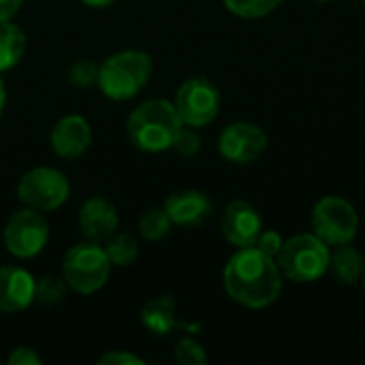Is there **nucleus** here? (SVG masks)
<instances>
[{
  "label": "nucleus",
  "instance_id": "2",
  "mask_svg": "<svg viewBox=\"0 0 365 365\" xmlns=\"http://www.w3.org/2000/svg\"><path fill=\"white\" fill-rule=\"evenodd\" d=\"M184 122L175 105L167 98H150L126 118V137L133 148L158 154L173 148Z\"/></svg>",
  "mask_w": 365,
  "mask_h": 365
},
{
  "label": "nucleus",
  "instance_id": "19",
  "mask_svg": "<svg viewBox=\"0 0 365 365\" xmlns=\"http://www.w3.org/2000/svg\"><path fill=\"white\" fill-rule=\"evenodd\" d=\"M103 244H105V252H107V257H109V261H111L113 267H128L139 257V242L130 233L115 231Z\"/></svg>",
  "mask_w": 365,
  "mask_h": 365
},
{
  "label": "nucleus",
  "instance_id": "30",
  "mask_svg": "<svg viewBox=\"0 0 365 365\" xmlns=\"http://www.w3.org/2000/svg\"><path fill=\"white\" fill-rule=\"evenodd\" d=\"M83 6H90V9H109L113 6L118 0H79Z\"/></svg>",
  "mask_w": 365,
  "mask_h": 365
},
{
  "label": "nucleus",
  "instance_id": "21",
  "mask_svg": "<svg viewBox=\"0 0 365 365\" xmlns=\"http://www.w3.org/2000/svg\"><path fill=\"white\" fill-rule=\"evenodd\" d=\"M68 284L66 280L60 276H43L36 280V289H34V302L43 304V306H56L66 297Z\"/></svg>",
  "mask_w": 365,
  "mask_h": 365
},
{
  "label": "nucleus",
  "instance_id": "10",
  "mask_svg": "<svg viewBox=\"0 0 365 365\" xmlns=\"http://www.w3.org/2000/svg\"><path fill=\"white\" fill-rule=\"evenodd\" d=\"M267 150V135L252 122H233L218 137V152L233 165H250Z\"/></svg>",
  "mask_w": 365,
  "mask_h": 365
},
{
  "label": "nucleus",
  "instance_id": "23",
  "mask_svg": "<svg viewBox=\"0 0 365 365\" xmlns=\"http://www.w3.org/2000/svg\"><path fill=\"white\" fill-rule=\"evenodd\" d=\"M66 79L75 88H94L98 81V64L88 60V58H77L68 68H66Z\"/></svg>",
  "mask_w": 365,
  "mask_h": 365
},
{
  "label": "nucleus",
  "instance_id": "28",
  "mask_svg": "<svg viewBox=\"0 0 365 365\" xmlns=\"http://www.w3.org/2000/svg\"><path fill=\"white\" fill-rule=\"evenodd\" d=\"M98 365H145V359L128 351H109L98 357Z\"/></svg>",
  "mask_w": 365,
  "mask_h": 365
},
{
  "label": "nucleus",
  "instance_id": "31",
  "mask_svg": "<svg viewBox=\"0 0 365 365\" xmlns=\"http://www.w3.org/2000/svg\"><path fill=\"white\" fill-rule=\"evenodd\" d=\"M4 105H6V88H4V81L0 77V115L4 111Z\"/></svg>",
  "mask_w": 365,
  "mask_h": 365
},
{
  "label": "nucleus",
  "instance_id": "5",
  "mask_svg": "<svg viewBox=\"0 0 365 365\" xmlns=\"http://www.w3.org/2000/svg\"><path fill=\"white\" fill-rule=\"evenodd\" d=\"M331 248L314 233H302L284 240L276 255L280 274L291 282H314L329 272Z\"/></svg>",
  "mask_w": 365,
  "mask_h": 365
},
{
  "label": "nucleus",
  "instance_id": "4",
  "mask_svg": "<svg viewBox=\"0 0 365 365\" xmlns=\"http://www.w3.org/2000/svg\"><path fill=\"white\" fill-rule=\"evenodd\" d=\"M111 267L113 265L105 252V246L83 240L64 252L60 274L71 291L79 295H94L107 284Z\"/></svg>",
  "mask_w": 365,
  "mask_h": 365
},
{
  "label": "nucleus",
  "instance_id": "3",
  "mask_svg": "<svg viewBox=\"0 0 365 365\" xmlns=\"http://www.w3.org/2000/svg\"><path fill=\"white\" fill-rule=\"evenodd\" d=\"M154 71L152 56L143 49H120L98 64L96 88L109 101H130L150 81Z\"/></svg>",
  "mask_w": 365,
  "mask_h": 365
},
{
  "label": "nucleus",
  "instance_id": "33",
  "mask_svg": "<svg viewBox=\"0 0 365 365\" xmlns=\"http://www.w3.org/2000/svg\"><path fill=\"white\" fill-rule=\"evenodd\" d=\"M314 2H331V0H314Z\"/></svg>",
  "mask_w": 365,
  "mask_h": 365
},
{
  "label": "nucleus",
  "instance_id": "11",
  "mask_svg": "<svg viewBox=\"0 0 365 365\" xmlns=\"http://www.w3.org/2000/svg\"><path fill=\"white\" fill-rule=\"evenodd\" d=\"M220 231L225 240L235 248H248L257 244L263 231V218L252 203L237 199L225 207L220 218Z\"/></svg>",
  "mask_w": 365,
  "mask_h": 365
},
{
  "label": "nucleus",
  "instance_id": "14",
  "mask_svg": "<svg viewBox=\"0 0 365 365\" xmlns=\"http://www.w3.org/2000/svg\"><path fill=\"white\" fill-rule=\"evenodd\" d=\"M77 225L86 240L103 244L118 231L120 214L109 199L94 195L81 203L79 214H77Z\"/></svg>",
  "mask_w": 365,
  "mask_h": 365
},
{
  "label": "nucleus",
  "instance_id": "24",
  "mask_svg": "<svg viewBox=\"0 0 365 365\" xmlns=\"http://www.w3.org/2000/svg\"><path fill=\"white\" fill-rule=\"evenodd\" d=\"M175 361L180 365H205L207 353L195 338H182L175 344Z\"/></svg>",
  "mask_w": 365,
  "mask_h": 365
},
{
  "label": "nucleus",
  "instance_id": "9",
  "mask_svg": "<svg viewBox=\"0 0 365 365\" xmlns=\"http://www.w3.org/2000/svg\"><path fill=\"white\" fill-rule=\"evenodd\" d=\"M173 105L186 126L201 128L220 111V92L207 77H188L175 92Z\"/></svg>",
  "mask_w": 365,
  "mask_h": 365
},
{
  "label": "nucleus",
  "instance_id": "27",
  "mask_svg": "<svg viewBox=\"0 0 365 365\" xmlns=\"http://www.w3.org/2000/svg\"><path fill=\"white\" fill-rule=\"evenodd\" d=\"M6 364L9 365H41L43 364V357L38 355L36 349L32 346H15L9 357H6Z\"/></svg>",
  "mask_w": 365,
  "mask_h": 365
},
{
  "label": "nucleus",
  "instance_id": "18",
  "mask_svg": "<svg viewBox=\"0 0 365 365\" xmlns=\"http://www.w3.org/2000/svg\"><path fill=\"white\" fill-rule=\"evenodd\" d=\"M26 32L13 24V21H2L0 24V75L15 68L24 53H26Z\"/></svg>",
  "mask_w": 365,
  "mask_h": 365
},
{
  "label": "nucleus",
  "instance_id": "6",
  "mask_svg": "<svg viewBox=\"0 0 365 365\" xmlns=\"http://www.w3.org/2000/svg\"><path fill=\"white\" fill-rule=\"evenodd\" d=\"M15 192L26 207L45 214L60 210L68 201L71 182L56 167H34L19 178Z\"/></svg>",
  "mask_w": 365,
  "mask_h": 365
},
{
  "label": "nucleus",
  "instance_id": "32",
  "mask_svg": "<svg viewBox=\"0 0 365 365\" xmlns=\"http://www.w3.org/2000/svg\"><path fill=\"white\" fill-rule=\"evenodd\" d=\"M361 282H364V289H365V269H364V276H361Z\"/></svg>",
  "mask_w": 365,
  "mask_h": 365
},
{
  "label": "nucleus",
  "instance_id": "15",
  "mask_svg": "<svg viewBox=\"0 0 365 365\" xmlns=\"http://www.w3.org/2000/svg\"><path fill=\"white\" fill-rule=\"evenodd\" d=\"M34 276L17 265H0V312L17 314L34 304Z\"/></svg>",
  "mask_w": 365,
  "mask_h": 365
},
{
  "label": "nucleus",
  "instance_id": "13",
  "mask_svg": "<svg viewBox=\"0 0 365 365\" xmlns=\"http://www.w3.org/2000/svg\"><path fill=\"white\" fill-rule=\"evenodd\" d=\"M165 212L171 218L173 227H184V229H197L210 216L214 214V203L212 199L195 188H184L175 190L165 199Z\"/></svg>",
  "mask_w": 365,
  "mask_h": 365
},
{
  "label": "nucleus",
  "instance_id": "29",
  "mask_svg": "<svg viewBox=\"0 0 365 365\" xmlns=\"http://www.w3.org/2000/svg\"><path fill=\"white\" fill-rule=\"evenodd\" d=\"M24 0H0V24L13 21V17L21 11Z\"/></svg>",
  "mask_w": 365,
  "mask_h": 365
},
{
  "label": "nucleus",
  "instance_id": "12",
  "mask_svg": "<svg viewBox=\"0 0 365 365\" xmlns=\"http://www.w3.org/2000/svg\"><path fill=\"white\" fill-rule=\"evenodd\" d=\"M92 145V126L79 113H68L60 118L49 133V148L56 156L75 160L88 152Z\"/></svg>",
  "mask_w": 365,
  "mask_h": 365
},
{
  "label": "nucleus",
  "instance_id": "22",
  "mask_svg": "<svg viewBox=\"0 0 365 365\" xmlns=\"http://www.w3.org/2000/svg\"><path fill=\"white\" fill-rule=\"evenodd\" d=\"M222 2L233 15L248 17V19L269 15L282 4V0H222Z\"/></svg>",
  "mask_w": 365,
  "mask_h": 365
},
{
  "label": "nucleus",
  "instance_id": "25",
  "mask_svg": "<svg viewBox=\"0 0 365 365\" xmlns=\"http://www.w3.org/2000/svg\"><path fill=\"white\" fill-rule=\"evenodd\" d=\"M171 150H175L180 156H184V158H192V156H197L199 154V150H201V137H199V133H197V128H192V126H182V130L178 133V137H175V143H173V148Z\"/></svg>",
  "mask_w": 365,
  "mask_h": 365
},
{
  "label": "nucleus",
  "instance_id": "20",
  "mask_svg": "<svg viewBox=\"0 0 365 365\" xmlns=\"http://www.w3.org/2000/svg\"><path fill=\"white\" fill-rule=\"evenodd\" d=\"M171 229H173V222L167 216L165 207H148L137 220V231L148 242H160L163 237L171 233Z\"/></svg>",
  "mask_w": 365,
  "mask_h": 365
},
{
  "label": "nucleus",
  "instance_id": "7",
  "mask_svg": "<svg viewBox=\"0 0 365 365\" xmlns=\"http://www.w3.org/2000/svg\"><path fill=\"white\" fill-rule=\"evenodd\" d=\"M2 242L11 257L21 261L34 259L45 250L49 242V222L45 220L43 212L24 205L6 218Z\"/></svg>",
  "mask_w": 365,
  "mask_h": 365
},
{
  "label": "nucleus",
  "instance_id": "17",
  "mask_svg": "<svg viewBox=\"0 0 365 365\" xmlns=\"http://www.w3.org/2000/svg\"><path fill=\"white\" fill-rule=\"evenodd\" d=\"M365 263L361 252L349 244L334 246L329 252V272L340 284H355L364 276Z\"/></svg>",
  "mask_w": 365,
  "mask_h": 365
},
{
  "label": "nucleus",
  "instance_id": "26",
  "mask_svg": "<svg viewBox=\"0 0 365 365\" xmlns=\"http://www.w3.org/2000/svg\"><path fill=\"white\" fill-rule=\"evenodd\" d=\"M282 244H284V240H282V235H280L278 231H274V229H267V231H265V229H263L255 246H257L261 252H265V255H269V257L276 259V255L280 252Z\"/></svg>",
  "mask_w": 365,
  "mask_h": 365
},
{
  "label": "nucleus",
  "instance_id": "8",
  "mask_svg": "<svg viewBox=\"0 0 365 365\" xmlns=\"http://www.w3.org/2000/svg\"><path fill=\"white\" fill-rule=\"evenodd\" d=\"M357 229V210L342 197H323L312 210V233L321 237L329 248L353 242Z\"/></svg>",
  "mask_w": 365,
  "mask_h": 365
},
{
  "label": "nucleus",
  "instance_id": "1",
  "mask_svg": "<svg viewBox=\"0 0 365 365\" xmlns=\"http://www.w3.org/2000/svg\"><path fill=\"white\" fill-rule=\"evenodd\" d=\"M227 295L244 308H267L282 291V274L276 259L257 246L237 248L222 272Z\"/></svg>",
  "mask_w": 365,
  "mask_h": 365
},
{
  "label": "nucleus",
  "instance_id": "16",
  "mask_svg": "<svg viewBox=\"0 0 365 365\" xmlns=\"http://www.w3.org/2000/svg\"><path fill=\"white\" fill-rule=\"evenodd\" d=\"M141 323L154 336H169L178 327H186L178 323V302L173 295H158L143 304Z\"/></svg>",
  "mask_w": 365,
  "mask_h": 365
}]
</instances>
